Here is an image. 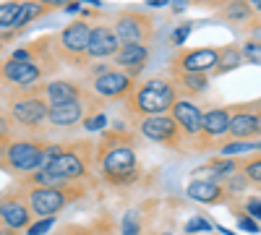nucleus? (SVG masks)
<instances>
[{"mask_svg": "<svg viewBox=\"0 0 261 235\" xmlns=\"http://www.w3.org/2000/svg\"><path fill=\"white\" fill-rule=\"evenodd\" d=\"M241 173L246 175V180L248 183H253V186H261V154H256V157H251V160H246V162H241Z\"/></svg>", "mask_w": 261, "mask_h": 235, "instance_id": "obj_30", "label": "nucleus"}, {"mask_svg": "<svg viewBox=\"0 0 261 235\" xmlns=\"http://www.w3.org/2000/svg\"><path fill=\"white\" fill-rule=\"evenodd\" d=\"M246 34H248V39L261 42V16H253L248 21V24H246Z\"/></svg>", "mask_w": 261, "mask_h": 235, "instance_id": "obj_39", "label": "nucleus"}, {"mask_svg": "<svg viewBox=\"0 0 261 235\" xmlns=\"http://www.w3.org/2000/svg\"><path fill=\"white\" fill-rule=\"evenodd\" d=\"M42 6H47L50 11H58V8H65L68 3H73V0H39Z\"/></svg>", "mask_w": 261, "mask_h": 235, "instance_id": "obj_42", "label": "nucleus"}, {"mask_svg": "<svg viewBox=\"0 0 261 235\" xmlns=\"http://www.w3.org/2000/svg\"><path fill=\"white\" fill-rule=\"evenodd\" d=\"M243 63H246V60H243L241 47H238V45H225L222 53H220V63H217V68H214L212 73H214V76H222V73H227V71L241 68Z\"/></svg>", "mask_w": 261, "mask_h": 235, "instance_id": "obj_26", "label": "nucleus"}, {"mask_svg": "<svg viewBox=\"0 0 261 235\" xmlns=\"http://www.w3.org/2000/svg\"><path fill=\"white\" fill-rule=\"evenodd\" d=\"M37 94L45 99L50 108H53V105H63V102L86 99L84 84L71 81V79H53V81H47V84H39V87H37Z\"/></svg>", "mask_w": 261, "mask_h": 235, "instance_id": "obj_16", "label": "nucleus"}, {"mask_svg": "<svg viewBox=\"0 0 261 235\" xmlns=\"http://www.w3.org/2000/svg\"><path fill=\"white\" fill-rule=\"evenodd\" d=\"M89 113V97L79 99V102H63V105H53L47 113V123L58 131H71L84 123V115Z\"/></svg>", "mask_w": 261, "mask_h": 235, "instance_id": "obj_18", "label": "nucleus"}, {"mask_svg": "<svg viewBox=\"0 0 261 235\" xmlns=\"http://www.w3.org/2000/svg\"><path fill=\"white\" fill-rule=\"evenodd\" d=\"M241 53H243V60H246V63H253V66H261V42L246 39L243 45H241Z\"/></svg>", "mask_w": 261, "mask_h": 235, "instance_id": "obj_32", "label": "nucleus"}, {"mask_svg": "<svg viewBox=\"0 0 261 235\" xmlns=\"http://www.w3.org/2000/svg\"><path fill=\"white\" fill-rule=\"evenodd\" d=\"M94 149L97 144L92 139H79L63 144L55 160L45 165L53 175L63 180H92V167H94Z\"/></svg>", "mask_w": 261, "mask_h": 235, "instance_id": "obj_5", "label": "nucleus"}, {"mask_svg": "<svg viewBox=\"0 0 261 235\" xmlns=\"http://www.w3.org/2000/svg\"><path fill=\"white\" fill-rule=\"evenodd\" d=\"M97 222H99V235H118L115 227H113V222H110V217H102Z\"/></svg>", "mask_w": 261, "mask_h": 235, "instance_id": "obj_41", "label": "nucleus"}, {"mask_svg": "<svg viewBox=\"0 0 261 235\" xmlns=\"http://www.w3.org/2000/svg\"><path fill=\"white\" fill-rule=\"evenodd\" d=\"M18 8H21V0H6V3H0V32H8L16 27Z\"/></svg>", "mask_w": 261, "mask_h": 235, "instance_id": "obj_28", "label": "nucleus"}, {"mask_svg": "<svg viewBox=\"0 0 261 235\" xmlns=\"http://www.w3.org/2000/svg\"><path fill=\"white\" fill-rule=\"evenodd\" d=\"M243 212H246V215H251L253 220H261V199H248L243 204Z\"/></svg>", "mask_w": 261, "mask_h": 235, "instance_id": "obj_40", "label": "nucleus"}, {"mask_svg": "<svg viewBox=\"0 0 261 235\" xmlns=\"http://www.w3.org/2000/svg\"><path fill=\"white\" fill-rule=\"evenodd\" d=\"M256 115H258V136H261V99H256Z\"/></svg>", "mask_w": 261, "mask_h": 235, "instance_id": "obj_49", "label": "nucleus"}, {"mask_svg": "<svg viewBox=\"0 0 261 235\" xmlns=\"http://www.w3.org/2000/svg\"><path fill=\"white\" fill-rule=\"evenodd\" d=\"M50 139H3L0 141V170L24 178L45 165Z\"/></svg>", "mask_w": 261, "mask_h": 235, "instance_id": "obj_3", "label": "nucleus"}, {"mask_svg": "<svg viewBox=\"0 0 261 235\" xmlns=\"http://www.w3.org/2000/svg\"><path fill=\"white\" fill-rule=\"evenodd\" d=\"M230 139H253L258 136V115H256V102H238L230 105Z\"/></svg>", "mask_w": 261, "mask_h": 235, "instance_id": "obj_15", "label": "nucleus"}, {"mask_svg": "<svg viewBox=\"0 0 261 235\" xmlns=\"http://www.w3.org/2000/svg\"><path fill=\"white\" fill-rule=\"evenodd\" d=\"M238 227H241L243 232H251V235H258L261 232L258 220H253L251 215H246V212H238Z\"/></svg>", "mask_w": 261, "mask_h": 235, "instance_id": "obj_35", "label": "nucleus"}, {"mask_svg": "<svg viewBox=\"0 0 261 235\" xmlns=\"http://www.w3.org/2000/svg\"><path fill=\"white\" fill-rule=\"evenodd\" d=\"M81 3H89V6H92V8H97V11L102 8V0H81Z\"/></svg>", "mask_w": 261, "mask_h": 235, "instance_id": "obj_50", "label": "nucleus"}, {"mask_svg": "<svg viewBox=\"0 0 261 235\" xmlns=\"http://www.w3.org/2000/svg\"><path fill=\"white\" fill-rule=\"evenodd\" d=\"M170 115H172V120L178 123V128L183 131V136H186V139H196V136H199L204 110H201V108H199V105H196L191 97H178V99H175V105L170 108Z\"/></svg>", "mask_w": 261, "mask_h": 235, "instance_id": "obj_19", "label": "nucleus"}, {"mask_svg": "<svg viewBox=\"0 0 261 235\" xmlns=\"http://www.w3.org/2000/svg\"><path fill=\"white\" fill-rule=\"evenodd\" d=\"M230 128V108H209L201 115V131L193 141V149L206 152V149H220L225 141L222 136H227Z\"/></svg>", "mask_w": 261, "mask_h": 235, "instance_id": "obj_11", "label": "nucleus"}, {"mask_svg": "<svg viewBox=\"0 0 261 235\" xmlns=\"http://www.w3.org/2000/svg\"><path fill=\"white\" fill-rule=\"evenodd\" d=\"M136 131H139L141 139L154 141L160 146H167V149H172V152H183V146H186V136L178 128V123L172 120L170 113L136 118Z\"/></svg>", "mask_w": 261, "mask_h": 235, "instance_id": "obj_7", "label": "nucleus"}, {"mask_svg": "<svg viewBox=\"0 0 261 235\" xmlns=\"http://www.w3.org/2000/svg\"><path fill=\"white\" fill-rule=\"evenodd\" d=\"M246 3L251 6V11H253V13H261V0H246Z\"/></svg>", "mask_w": 261, "mask_h": 235, "instance_id": "obj_48", "label": "nucleus"}, {"mask_svg": "<svg viewBox=\"0 0 261 235\" xmlns=\"http://www.w3.org/2000/svg\"><path fill=\"white\" fill-rule=\"evenodd\" d=\"M193 6H209V8H222L225 3H230V0H191Z\"/></svg>", "mask_w": 261, "mask_h": 235, "instance_id": "obj_43", "label": "nucleus"}, {"mask_svg": "<svg viewBox=\"0 0 261 235\" xmlns=\"http://www.w3.org/2000/svg\"><path fill=\"white\" fill-rule=\"evenodd\" d=\"M186 196L191 201H199V204H225L232 201V194L225 188L222 180H209V178H196L186 186Z\"/></svg>", "mask_w": 261, "mask_h": 235, "instance_id": "obj_20", "label": "nucleus"}, {"mask_svg": "<svg viewBox=\"0 0 261 235\" xmlns=\"http://www.w3.org/2000/svg\"><path fill=\"white\" fill-rule=\"evenodd\" d=\"M170 0H146V8H167Z\"/></svg>", "mask_w": 261, "mask_h": 235, "instance_id": "obj_45", "label": "nucleus"}, {"mask_svg": "<svg viewBox=\"0 0 261 235\" xmlns=\"http://www.w3.org/2000/svg\"><path fill=\"white\" fill-rule=\"evenodd\" d=\"M120 235H141V225L134 215H125L120 220Z\"/></svg>", "mask_w": 261, "mask_h": 235, "instance_id": "obj_37", "label": "nucleus"}, {"mask_svg": "<svg viewBox=\"0 0 261 235\" xmlns=\"http://www.w3.org/2000/svg\"><path fill=\"white\" fill-rule=\"evenodd\" d=\"M53 225H55V217H37V220L24 230V235H45L47 230H53Z\"/></svg>", "mask_w": 261, "mask_h": 235, "instance_id": "obj_34", "label": "nucleus"}, {"mask_svg": "<svg viewBox=\"0 0 261 235\" xmlns=\"http://www.w3.org/2000/svg\"><path fill=\"white\" fill-rule=\"evenodd\" d=\"M47 113H50V105L37 94V89L21 92L8 105L11 123L16 128H21V131H27V134H39L47 123Z\"/></svg>", "mask_w": 261, "mask_h": 235, "instance_id": "obj_6", "label": "nucleus"}, {"mask_svg": "<svg viewBox=\"0 0 261 235\" xmlns=\"http://www.w3.org/2000/svg\"><path fill=\"white\" fill-rule=\"evenodd\" d=\"M55 235H99V222L94 225H63Z\"/></svg>", "mask_w": 261, "mask_h": 235, "instance_id": "obj_31", "label": "nucleus"}, {"mask_svg": "<svg viewBox=\"0 0 261 235\" xmlns=\"http://www.w3.org/2000/svg\"><path fill=\"white\" fill-rule=\"evenodd\" d=\"M0 141H3V139H0Z\"/></svg>", "mask_w": 261, "mask_h": 235, "instance_id": "obj_53", "label": "nucleus"}, {"mask_svg": "<svg viewBox=\"0 0 261 235\" xmlns=\"http://www.w3.org/2000/svg\"><path fill=\"white\" fill-rule=\"evenodd\" d=\"M92 87H94V94L99 99H123V97H128L130 92H134L136 76H130L120 68H110L102 76L92 79Z\"/></svg>", "mask_w": 261, "mask_h": 235, "instance_id": "obj_14", "label": "nucleus"}, {"mask_svg": "<svg viewBox=\"0 0 261 235\" xmlns=\"http://www.w3.org/2000/svg\"><path fill=\"white\" fill-rule=\"evenodd\" d=\"M0 220H3L8 227L24 232L32 222H34V215L29 209V201H27V194L18 183L13 188H8L6 194H0Z\"/></svg>", "mask_w": 261, "mask_h": 235, "instance_id": "obj_12", "label": "nucleus"}, {"mask_svg": "<svg viewBox=\"0 0 261 235\" xmlns=\"http://www.w3.org/2000/svg\"><path fill=\"white\" fill-rule=\"evenodd\" d=\"M94 165L107 186L120 188L136 183L141 178L136 134L123 131V128H105L94 149Z\"/></svg>", "mask_w": 261, "mask_h": 235, "instance_id": "obj_1", "label": "nucleus"}, {"mask_svg": "<svg viewBox=\"0 0 261 235\" xmlns=\"http://www.w3.org/2000/svg\"><path fill=\"white\" fill-rule=\"evenodd\" d=\"M222 47H191L172 58L175 73H212L220 63Z\"/></svg>", "mask_w": 261, "mask_h": 235, "instance_id": "obj_13", "label": "nucleus"}, {"mask_svg": "<svg viewBox=\"0 0 261 235\" xmlns=\"http://www.w3.org/2000/svg\"><path fill=\"white\" fill-rule=\"evenodd\" d=\"M253 16L256 13L251 11V6L246 3V0H230V3L222 6V18L230 21V24H235V27H246Z\"/></svg>", "mask_w": 261, "mask_h": 235, "instance_id": "obj_25", "label": "nucleus"}, {"mask_svg": "<svg viewBox=\"0 0 261 235\" xmlns=\"http://www.w3.org/2000/svg\"><path fill=\"white\" fill-rule=\"evenodd\" d=\"M113 29L120 39V45H149L151 37H154V21H151L149 13L130 8L118 13Z\"/></svg>", "mask_w": 261, "mask_h": 235, "instance_id": "obj_10", "label": "nucleus"}, {"mask_svg": "<svg viewBox=\"0 0 261 235\" xmlns=\"http://www.w3.org/2000/svg\"><path fill=\"white\" fill-rule=\"evenodd\" d=\"M193 32V24H191V21H186V24H180V27H175V32H172V37H170V42H172V45H183V42L188 39V34Z\"/></svg>", "mask_w": 261, "mask_h": 235, "instance_id": "obj_38", "label": "nucleus"}, {"mask_svg": "<svg viewBox=\"0 0 261 235\" xmlns=\"http://www.w3.org/2000/svg\"><path fill=\"white\" fill-rule=\"evenodd\" d=\"M3 47H6V42H3V39H0V53H3Z\"/></svg>", "mask_w": 261, "mask_h": 235, "instance_id": "obj_52", "label": "nucleus"}, {"mask_svg": "<svg viewBox=\"0 0 261 235\" xmlns=\"http://www.w3.org/2000/svg\"><path fill=\"white\" fill-rule=\"evenodd\" d=\"M89 34H92V24L86 18H73L68 21L60 34L55 37L58 42V55L65 53L71 63L76 66H86V47H89Z\"/></svg>", "mask_w": 261, "mask_h": 235, "instance_id": "obj_8", "label": "nucleus"}, {"mask_svg": "<svg viewBox=\"0 0 261 235\" xmlns=\"http://www.w3.org/2000/svg\"><path fill=\"white\" fill-rule=\"evenodd\" d=\"M175 87L180 92V97H193V94H201L209 87V76L204 73H175Z\"/></svg>", "mask_w": 261, "mask_h": 235, "instance_id": "obj_23", "label": "nucleus"}, {"mask_svg": "<svg viewBox=\"0 0 261 235\" xmlns=\"http://www.w3.org/2000/svg\"><path fill=\"white\" fill-rule=\"evenodd\" d=\"M222 157H238V154H248V152H256V141H251V139H246V141H241V139H230V141H225L220 149H217Z\"/></svg>", "mask_w": 261, "mask_h": 235, "instance_id": "obj_27", "label": "nucleus"}, {"mask_svg": "<svg viewBox=\"0 0 261 235\" xmlns=\"http://www.w3.org/2000/svg\"><path fill=\"white\" fill-rule=\"evenodd\" d=\"M120 47V39L115 34V29L110 24H99L92 27V34H89V47H86V60H107L113 58Z\"/></svg>", "mask_w": 261, "mask_h": 235, "instance_id": "obj_17", "label": "nucleus"}, {"mask_svg": "<svg viewBox=\"0 0 261 235\" xmlns=\"http://www.w3.org/2000/svg\"><path fill=\"white\" fill-rule=\"evenodd\" d=\"M238 167H241V162L238 160H209L206 165H201L199 167V173H204L209 180H225V178H230L232 173H238Z\"/></svg>", "mask_w": 261, "mask_h": 235, "instance_id": "obj_24", "label": "nucleus"}, {"mask_svg": "<svg viewBox=\"0 0 261 235\" xmlns=\"http://www.w3.org/2000/svg\"><path fill=\"white\" fill-rule=\"evenodd\" d=\"M248 186H251V183L246 180V175L241 173V170H238V173H232L230 178H225V188L230 191L232 196H235V194H241V191H246Z\"/></svg>", "mask_w": 261, "mask_h": 235, "instance_id": "obj_33", "label": "nucleus"}, {"mask_svg": "<svg viewBox=\"0 0 261 235\" xmlns=\"http://www.w3.org/2000/svg\"><path fill=\"white\" fill-rule=\"evenodd\" d=\"M47 13H50V8L42 6L39 0H21V8H18V18H16L13 32L21 34L27 27H32L34 21H39L42 16H47Z\"/></svg>", "mask_w": 261, "mask_h": 235, "instance_id": "obj_22", "label": "nucleus"}, {"mask_svg": "<svg viewBox=\"0 0 261 235\" xmlns=\"http://www.w3.org/2000/svg\"><path fill=\"white\" fill-rule=\"evenodd\" d=\"M113 63L120 71L139 76L149 63V45H120L118 53L113 55Z\"/></svg>", "mask_w": 261, "mask_h": 235, "instance_id": "obj_21", "label": "nucleus"}, {"mask_svg": "<svg viewBox=\"0 0 261 235\" xmlns=\"http://www.w3.org/2000/svg\"><path fill=\"white\" fill-rule=\"evenodd\" d=\"M209 230H212V220H206V217H193L191 222H186V235L209 232Z\"/></svg>", "mask_w": 261, "mask_h": 235, "instance_id": "obj_36", "label": "nucleus"}, {"mask_svg": "<svg viewBox=\"0 0 261 235\" xmlns=\"http://www.w3.org/2000/svg\"><path fill=\"white\" fill-rule=\"evenodd\" d=\"M256 152H261V139L256 141Z\"/></svg>", "mask_w": 261, "mask_h": 235, "instance_id": "obj_51", "label": "nucleus"}, {"mask_svg": "<svg viewBox=\"0 0 261 235\" xmlns=\"http://www.w3.org/2000/svg\"><path fill=\"white\" fill-rule=\"evenodd\" d=\"M63 11H65V13H73V16H79V13H81V6H79V3H68Z\"/></svg>", "mask_w": 261, "mask_h": 235, "instance_id": "obj_47", "label": "nucleus"}, {"mask_svg": "<svg viewBox=\"0 0 261 235\" xmlns=\"http://www.w3.org/2000/svg\"><path fill=\"white\" fill-rule=\"evenodd\" d=\"M47 68L42 63H29V60H3L0 63V84H6L11 89H18V92H32L37 89L42 79H45Z\"/></svg>", "mask_w": 261, "mask_h": 235, "instance_id": "obj_9", "label": "nucleus"}, {"mask_svg": "<svg viewBox=\"0 0 261 235\" xmlns=\"http://www.w3.org/2000/svg\"><path fill=\"white\" fill-rule=\"evenodd\" d=\"M0 235H24V232H18V230H13V227H8L3 220H0Z\"/></svg>", "mask_w": 261, "mask_h": 235, "instance_id": "obj_46", "label": "nucleus"}, {"mask_svg": "<svg viewBox=\"0 0 261 235\" xmlns=\"http://www.w3.org/2000/svg\"><path fill=\"white\" fill-rule=\"evenodd\" d=\"M21 188H24L34 217H58L65 206H71L73 201L89 194L84 180H71L65 186H53V188H45V186H21Z\"/></svg>", "mask_w": 261, "mask_h": 235, "instance_id": "obj_4", "label": "nucleus"}, {"mask_svg": "<svg viewBox=\"0 0 261 235\" xmlns=\"http://www.w3.org/2000/svg\"><path fill=\"white\" fill-rule=\"evenodd\" d=\"M81 125H84L86 134H99V131H105V128H107V113L92 108L89 113L84 115V123H81Z\"/></svg>", "mask_w": 261, "mask_h": 235, "instance_id": "obj_29", "label": "nucleus"}, {"mask_svg": "<svg viewBox=\"0 0 261 235\" xmlns=\"http://www.w3.org/2000/svg\"><path fill=\"white\" fill-rule=\"evenodd\" d=\"M188 6H191V0H170V8H172V13H183Z\"/></svg>", "mask_w": 261, "mask_h": 235, "instance_id": "obj_44", "label": "nucleus"}, {"mask_svg": "<svg viewBox=\"0 0 261 235\" xmlns=\"http://www.w3.org/2000/svg\"><path fill=\"white\" fill-rule=\"evenodd\" d=\"M180 97L178 87L172 79H146L141 84H136L134 92L125 99V110L130 115H162L170 113V108L175 105V99Z\"/></svg>", "mask_w": 261, "mask_h": 235, "instance_id": "obj_2", "label": "nucleus"}]
</instances>
